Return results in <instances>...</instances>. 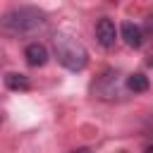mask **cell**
Returning a JSON list of instances; mask_svg holds the SVG:
<instances>
[{"label":"cell","mask_w":153,"mask_h":153,"mask_svg":"<svg viewBox=\"0 0 153 153\" xmlns=\"http://www.w3.org/2000/svg\"><path fill=\"white\" fill-rule=\"evenodd\" d=\"M43 19H45L43 10L33 7V5H19V7L7 10L0 17V33H5V36H26V33L36 31L43 24Z\"/></svg>","instance_id":"1"},{"label":"cell","mask_w":153,"mask_h":153,"mask_svg":"<svg viewBox=\"0 0 153 153\" xmlns=\"http://www.w3.org/2000/svg\"><path fill=\"white\" fill-rule=\"evenodd\" d=\"M53 45H55V57H57V62L65 69L81 72L88 65V53H86L84 43L76 36H72V33H55Z\"/></svg>","instance_id":"2"},{"label":"cell","mask_w":153,"mask_h":153,"mask_svg":"<svg viewBox=\"0 0 153 153\" xmlns=\"http://www.w3.org/2000/svg\"><path fill=\"white\" fill-rule=\"evenodd\" d=\"M96 41L103 45V48H112L115 41H117V26L110 17H100L96 22Z\"/></svg>","instance_id":"3"},{"label":"cell","mask_w":153,"mask_h":153,"mask_svg":"<svg viewBox=\"0 0 153 153\" xmlns=\"http://www.w3.org/2000/svg\"><path fill=\"white\" fill-rule=\"evenodd\" d=\"M24 57L31 67H43L48 62V48L43 43H29L24 48Z\"/></svg>","instance_id":"4"},{"label":"cell","mask_w":153,"mask_h":153,"mask_svg":"<svg viewBox=\"0 0 153 153\" xmlns=\"http://www.w3.org/2000/svg\"><path fill=\"white\" fill-rule=\"evenodd\" d=\"M120 33H122V38H124V43H127L129 48H141V43H143V33H141V29H139L134 22H122Z\"/></svg>","instance_id":"5"},{"label":"cell","mask_w":153,"mask_h":153,"mask_svg":"<svg viewBox=\"0 0 153 153\" xmlns=\"http://www.w3.org/2000/svg\"><path fill=\"white\" fill-rule=\"evenodd\" d=\"M5 86L10 91H29L31 88V81L22 72H10V74H5Z\"/></svg>","instance_id":"6"},{"label":"cell","mask_w":153,"mask_h":153,"mask_svg":"<svg viewBox=\"0 0 153 153\" xmlns=\"http://www.w3.org/2000/svg\"><path fill=\"white\" fill-rule=\"evenodd\" d=\"M124 84H127V88H129L131 93H146V91H148V86H151L148 76H146V74H141V72H134V74H129Z\"/></svg>","instance_id":"7"},{"label":"cell","mask_w":153,"mask_h":153,"mask_svg":"<svg viewBox=\"0 0 153 153\" xmlns=\"http://www.w3.org/2000/svg\"><path fill=\"white\" fill-rule=\"evenodd\" d=\"M72 153H91L88 148H79V151H72Z\"/></svg>","instance_id":"8"},{"label":"cell","mask_w":153,"mask_h":153,"mask_svg":"<svg viewBox=\"0 0 153 153\" xmlns=\"http://www.w3.org/2000/svg\"><path fill=\"white\" fill-rule=\"evenodd\" d=\"M0 124H2V112H0Z\"/></svg>","instance_id":"9"}]
</instances>
